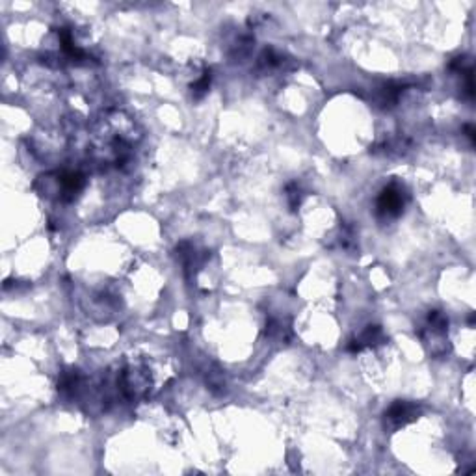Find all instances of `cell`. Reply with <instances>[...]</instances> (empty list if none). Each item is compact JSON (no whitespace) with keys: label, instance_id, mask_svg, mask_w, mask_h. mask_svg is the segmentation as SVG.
Returning <instances> with one entry per match:
<instances>
[{"label":"cell","instance_id":"cell-13","mask_svg":"<svg viewBox=\"0 0 476 476\" xmlns=\"http://www.w3.org/2000/svg\"><path fill=\"white\" fill-rule=\"evenodd\" d=\"M465 133H467V136L471 138V143H475V128H472L471 125H467Z\"/></svg>","mask_w":476,"mask_h":476},{"label":"cell","instance_id":"cell-9","mask_svg":"<svg viewBox=\"0 0 476 476\" xmlns=\"http://www.w3.org/2000/svg\"><path fill=\"white\" fill-rule=\"evenodd\" d=\"M287 60L285 56L279 55L275 49H266L262 55L259 56V67L265 69V71H270V69L283 67Z\"/></svg>","mask_w":476,"mask_h":476},{"label":"cell","instance_id":"cell-4","mask_svg":"<svg viewBox=\"0 0 476 476\" xmlns=\"http://www.w3.org/2000/svg\"><path fill=\"white\" fill-rule=\"evenodd\" d=\"M177 257L181 260L182 268H184L187 277H194L209 259V251L199 250L194 242H181L177 245Z\"/></svg>","mask_w":476,"mask_h":476},{"label":"cell","instance_id":"cell-11","mask_svg":"<svg viewBox=\"0 0 476 476\" xmlns=\"http://www.w3.org/2000/svg\"><path fill=\"white\" fill-rule=\"evenodd\" d=\"M211 80H212V71L211 69H206L203 71V74L196 82L192 84V95L196 99H201L203 95L209 94V88H211Z\"/></svg>","mask_w":476,"mask_h":476},{"label":"cell","instance_id":"cell-7","mask_svg":"<svg viewBox=\"0 0 476 476\" xmlns=\"http://www.w3.org/2000/svg\"><path fill=\"white\" fill-rule=\"evenodd\" d=\"M385 343V333L380 326H368L363 333L354 337V339L348 343V352L352 354H358L363 348H372V346H378V344Z\"/></svg>","mask_w":476,"mask_h":476},{"label":"cell","instance_id":"cell-6","mask_svg":"<svg viewBox=\"0 0 476 476\" xmlns=\"http://www.w3.org/2000/svg\"><path fill=\"white\" fill-rule=\"evenodd\" d=\"M56 181H58L60 197L65 199V201L74 199L77 194H79V192L84 188V184H86V179H84L82 173L79 172H62Z\"/></svg>","mask_w":476,"mask_h":476},{"label":"cell","instance_id":"cell-3","mask_svg":"<svg viewBox=\"0 0 476 476\" xmlns=\"http://www.w3.org/2000/svg\"><path fill=\"white\" fill-rule=\"evenodd\" d=\"M149 387H151V374L145 367L131 365L119 374V389H121L123 397H143L149 391Z\"/></svg>","mask_w":476,"mask_h":476},{"label":"cell","instance_id":"cell-8","mask_svg":"<svg viewBox=\"0 0 476 476\" xmlns=\"http://www.w3.org/2000/svg\"><path fill=\"white\" fill-rule=\"evenodd\" d=\"M402 94H404V86L394 82H387L383 84L382 88L376 92V101H378V104L380 106H383V109H391V106H394V104L398 103V99H400V95Z\"/></svg>","mask_w":476,"mask_h":476},{"label":"cell","instance_id":"cell-12","mask_svg":"<svg viewBox=\"0 0 476 476\" xmlns=\"http://www.w3.org/2000/svg\"><path fill=\"white\" fill-rule=\"evenodd\" d=\"M304 190L299 187L298 182H290L289 187H287V203H289L290 211H296L301 201H304Z\"/></svg>","mask_w":476,"mask_h":476},{"label":"cell","instance_id":"cell-5","mask_svg":"<svg viewBox=\"0 0 476 476\" xmlns=\"http://www.w3.org/2000/svg\"><path fill=\"white\" fill-rule=\"evenodd\" d=\"M421 415V406L408 400H397L391 408L385 411V422L391 428H402L409 422L417 421Z\"/></svg>","mask_w":476,"mask_h":476},{"label":"cell","instance_id":"cell-1","mask_svg":"<svg viewBox=\"0 0 476 476\" xmlns=\"http://www.w3.org/2000/svg\"><path fill=\"white\" fill-rule=\"evenodd\" d=\"M448 319L441 311H430L426 316V322L422 326L421 339L433 358H443L450 352V344L447 339Z\"/></svg>","mask_w":476,"mask_h":476},{"label":"cell","instance_id":"cell-10","mask_svg":"<svg viewBox=\"0 0 476 476\" xmlns=\"http://www.w3.org/2000/svg\"><path fill=\"white\" fill-rule=\"evenodd\" d=\"M79 387H80V374L77 372V370H67V372L62 374V378H60L58 382L60 393L74 394Z\"/></svg>","mask_w":476,"mask_h":476},{"label":"cell","instance_id":"cell-2","mask_svg":"<svg viewBox=\"0 0 476 476\" xmlns=\"http://www.w3.org/2000/svg\"><path fill=\"white\" fill-rule=\"evenodd\" d=\"M409 201V194L402 182H391L380 192L378 201H376V214L382 220H393L404 212Z\"/></svg>","mask_w":476,"mask_h":476}]
</instances>
